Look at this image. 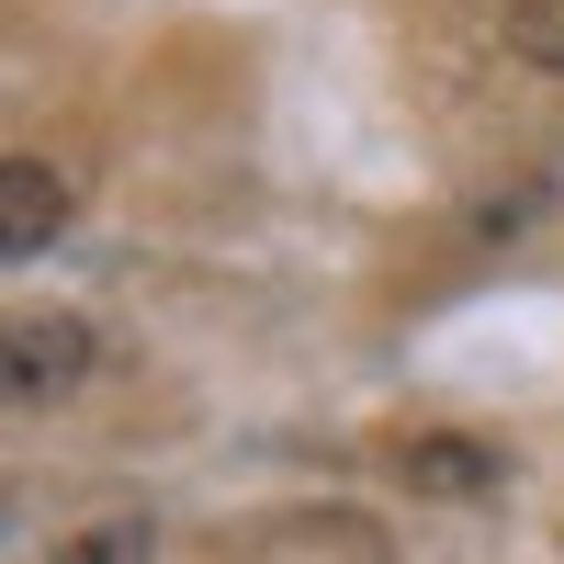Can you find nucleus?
<instances>
[{
    "label": "nucleus",
    "instance_id": "3",
    "mask_svg": "<svg viewBox=\"0 0 564 564\" xmlns=\"http://www.w3.org/2000/svg\"><path fill=\"white\" fill-rule=\"evenodd\" d=\"M68 238V181L45 159H12L0 170V260H45Z\"/></svg>",
    "mask_w": 564,
    "mask_h": 564
},
{
    "label": "nucleus",
    "instance_id": "5",
    "mask_svg": "<svg viewBox=\"0 0 564 564\" xmlns=\"http://www.w3.org/2000/svg\"><path fill=\"white\" fill-rule=\"evenodd\" d=\"M45 564H159V531L148 520H90V531H68Z\"/></svg>",
    "mask_w": 564,
    "mask_h": 564
},
{
    "label": "nucleus",
    "instance_id": "4",
    "mask_svg": "<svg viewBox=\"0 0 564 564\" xmlns=\"http://www.w3.org/2000/svg\"><path fill=\"white\" fill-rule=\"evenodd\" d=\"M497 34H508V57H520V68L564 79V0H508V12H497Z\"/></svg>",
    "mask_w": 564,
    "mask_h": 564
},
{
    "label": "nucleus",
    "instance_id": "2",
    "mask_svg": "<svg viewBox=\"0 0 564 564\" xmlns=\"http://www.w3.org/2000/svg\"><path fill=\"white\" fill-rule=\"evenodd\" d=\"M102 339L79 316H12V406H45V395H79Z\"/></svg>",
    "mask_w": 564,
    "mask_h": 564
},
{
    "label": "nucleus",
    "instance_id": "1",
    "mask_svg": "<svg viewBox=\"0 0 564 564\" xmlns=\"http://www.w3.org/2000/svg\"><path fill=\"white\" fill-rule=\"evenodd\" d=\"M395 486H406V497L463 508V497H497V486H508V452L475 441V430H417V441L395 452Z\"/></svg>",
    "mask_w": 564,
    "mask_h": 564
}]
</instances>
